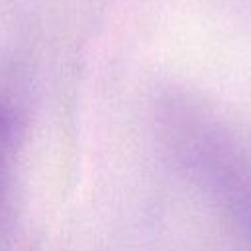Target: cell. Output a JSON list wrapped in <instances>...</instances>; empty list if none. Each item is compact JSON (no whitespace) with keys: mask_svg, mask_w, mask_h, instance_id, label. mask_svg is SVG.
<instances>
[{"mask_svg":"<svg viewBox=\"0 0 251 251\" xmlns=\"http://www.w3.org/2000/svg\"><path fill=\"white\" fill-rule=\"evenodd\" d=\"M194 155L235 233L251 251V147L226 126L204 124Z\"/></svg>","mask_w":251,"mask_h":251,"instance_id":"cell-1","label":"cell"},{"mask_svg":"<svg viewBox=\"0 0 251 251\" xmlns=\"http://www.w3.org/2000/svg\"><path fill=\"white\" fill-rule=\"evenodd\" d=\"M14 116L4 104H0V192L10 173V163L14 155Z\"/></svg>","mask_w":251,"mask_h":251,"instance_id":"cell-2","label":"cell"}]
</instances>
